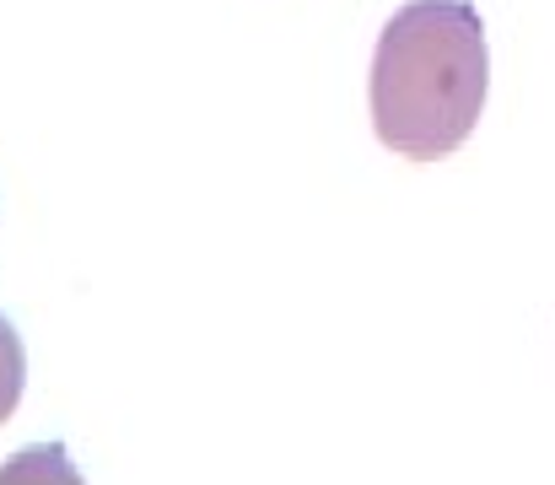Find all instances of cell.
<instances>
[{
	"instance_id": "obj_1",
	"label": "cell",
	"mask_w": 555,
	"mask_h": 485,
	"mask_svg": "<svg viewBox=\"0 0 555 485\" xmlns=\"http://www.w3.org/2000/svg\"><path fill=\"white\" fill-rule=\"evenodd\" d=\"M491 54L469 0H404L372 54V125L388 152L437 162L459 152L486 109Z\"/></svg>"
},
{
	"instance_id": "obj_2",
	"label": "cell",
	"mask_w": 555,
	"mask_h": 485,
	"mask_svg": "<svg viewBox=\"0 0 555 485\" xmlns=\"http://www.w3.org/2000/svg\"><path fill=\"white\" fill-rule=\"evenodd\" d=\"M0 485H81V475L70 470L65 448H22L0 470Z\"/></svg>"
},
{
	"instance_id": "obj_3",
	"label": "cell",
	"mask_w": 555,
	"mask_h": 485,
	"mask_svg": "<svg viewBox=\"0 0 555 485\" xmlns=\"http://www.w3.org/2000/svg\"><path fill=\"white\" fill-rule=\"evenodd\" d=\"M22 383H27V356H22V340H16L11 319H0V421L16 410Z\"/></svg>"
}]
</instances>
